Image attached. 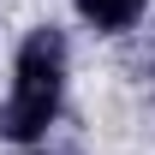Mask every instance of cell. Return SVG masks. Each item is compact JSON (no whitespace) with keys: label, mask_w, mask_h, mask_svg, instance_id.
<instances>
[{"label":"cell","mask_w":155,"mask_h":155,"mask_svg":"<svg viewBox=\"0 0 155 155\" xmlns=\"http://www.w3.org/2000/svg\"><path fill=\"white\" fill-rule=\"evenodd\" d=\"M72 6H78V18L96 24L101 36H119V30H131V24L143 18L149 0H72Z\"/></svg>","instance_id":"cell-2"},{"label":"cell","mask_w":155,"mask_h":155,"mask_svg":"<svg viewBox=\"0 0 155 155\" xmlns=\"http://www.w3.org/2000/svg\"><path fill=\"white\" fill-rule=\"evenodd\" d=\"M60 90H66V36L54 24H42L18 48V78H12V96L0 107V131L12 143H36L60 114Z\"/></svg>","instance_id":"cell-1"}]
</instances>
